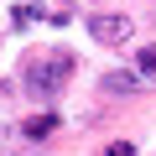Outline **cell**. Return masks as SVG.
I'll return each mask as SVG.
<instances>
[{
  "label": "cell",
  "instance_id": "obj_1",
  "mask_svg": "<svg viewBox=\"0 0 156 156\" xmlns=\"http://www.w3.org/2000/svg\"><path fill=\"white\" fill-rule=\"evenodd\" d=\"M68 78H73V57H68V52H52V57H31V62H26V89H31V99L62 94Z\"/></svg>",
  "mask_w": 156,
  "mask_h": 156
},
{
  "label": "cell",
  "instance_id": "obj_2",
  "mask_svg": "<svg viewBox=\"0 0 156 156\" xmlns=\"http://www.w3.org/2000/svg\"><path fill=\"white\" fill-rule=\"evenodd\" d=\"M89 37L104 42V47H120V42L130 37V16H125V11H94V16H89Z\"/></svg>",
  "mask_w": 156,
  "mask_h": 156
},
{
  "label": "cell",
  "instance_id": "obj_3",
  "mask_svg": "<svg viewBox=\"0 0 156 156\" xmlns=\"http://www.w3.org/2000/svg\"><path fill=\"white\" fill-rule=\"evenodd\" d=\"M99 89L115 94V99H130V94H140V73H104Z\"/></svg>",
  "mask_w": 156,
  "mask_h": 156
},
{
  "label": "cell",
  "instance_id": "obj_4",
  "mask_svg": "<svg viewBox=\"0 0 156 156\" xmlns=\"http://www.w3.org/2000/svg\"><path fill=\"white\" fill-rule=\"evenodd\" d=\"M52 130H57V115H52V109H42V115L21 120V135H26V140H47Z\"/></svg>",
  "mask_w": 156,
  "mask_h": 156
},
{
  "label": "cell",
  "instance_id": "obj_5",
  "mask_svg": "<svg viewBox=\"0 0 156 156\" xmlns=\"http://www.w3.org/2000/svg\"><path fill=\"white\" fill-rule=\"evenodd\" d=\"M135 73L156 83V47H140V52H135Z\"/></svg>",
  "mask_w": 156,
  "mask_h": 156
},
{
  "label": "cell",
  "instance_id": "obj_6",
  "mask_svg": "<svg viewBox=\"0 0 156 156\" xmlns=\"http://www.w3.org/2000/svg\"><path fill=\"white\" fill-rule=\"evenodd\" d=\"M109 156H135V146H130V140H115V146H109Z\"/></svg>",
  "mask_w": 156,
  "mask_h": 156
}]
</instances>
